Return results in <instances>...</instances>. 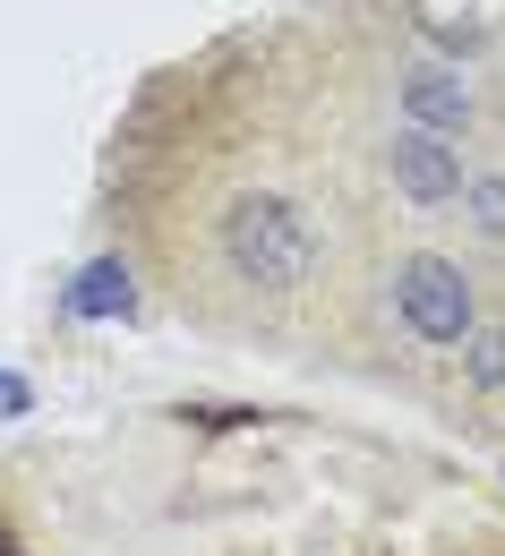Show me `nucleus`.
Segmentation results:
<instances>
[{
    "label": "nucleus",
    "mask_w": 505,
    "mask_h": 556,
    "mask_svg": "<svg viewBox=\"0 0 505 556\" xmlns=\"http://www.w3.org/2000/svg\"><path fill=\"white\" fill-rule=\"evenodd\" d=\"M223 257H231L240 282L291 291V282H308V266H317V231H308V214L291 206V198L257 189V198H231L223 206Z\"/></svg>",
    "instance_id": "obj_1"
},
{
    "label": "nucleus",
    "mask_w": 505,
    "mask_h": 556,
    "mask_svg": "<svg viewBox=\"0 0 505 556\" xmlns=\"http://www.w3.org/2000/svg\"><path fill=\"white\" fill-rule=\"evenodd\" d=\"M394 317L420 334V343H471V282H463V266L454 257H403L394 266Z\"/></svg>",
    "instance_id": "obj_2"
},
{
    "label": "nucleus",
    "mask_w": 505,
    "mask_h": 556,
    "mask_svg": "<svg viewBox=\"0 0 505 556\" xmlns=\"http://www.w3.org/2000/svg\"><path fill=\"white\" fill-rule=\"evenodd\" d=\"M386 172H394V189H403L412 206H445V198H463V154L437 138V129H403V138L386 146Z\"/></svg>",
    "instance_id": "obj_3"
},
{
    "label": "nucleus",
    "mask_w": 505,
    "mask_h": 556,
    "mask_svg": "<svg viewBox=\"0 0 505 556\" xmlns=\"http://www.w3.org/2000/svg\"><path fill=\"white\" fill-rule=\"evenodd\" d=\"M403 103H412L429 129H463V121H471V86L454 70H412L403 77Z\"/></svg>",
    "instance_id": "obj_4"
},
{
    "label": "nucleus",
    "mask_w": 505,
    "mask_h": 556,
    "mask_svg": "<svg viewBox=\"0 0 505 556\" xmlns=\"http://www.w3.org/2000/svg\"><path fill=\"white\" fill-rule=\"evenodd\" d=\"M77 317H112V308H129V275L121 266H86V282L70 291Z\"/></svg>",
    "instance_id": "obj_5"
},
{
    "label": "nucleus",
    "mask_w": 505,
    "mask_h": 556,
    "mask_svg": "<svg viewBox=\"0 0 505 556\" xmlns=\"http://www.w3.org/2000/svg\"><path fill=\"white\" fill-rule=\"evenodd\" d=\"M463 214H471V231H489V240H505V180H497V172H480V180H463Z\"/></svg>",
    "instance_id": "obj_6"
},
{
    "label": "nucleus",
    "mask_w": 505,
    "mask_h": 556,
    "mask_svg": "<svg viewBox=\"0 0 505 556\" xmlns=\"http://www.w3.org/2000/svg\"><path fill=\"white\" fill-rule=\"evenodd\" d=\"M463 377H471L480 394H505V326H489L480 343L463 351Z\"/></svg>",
    "instance_id": "obj_7"
}]
</instances>
